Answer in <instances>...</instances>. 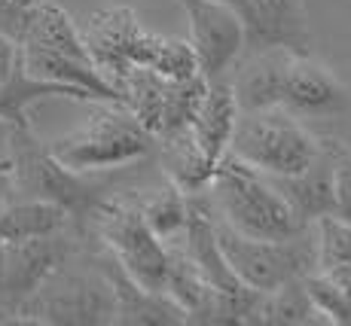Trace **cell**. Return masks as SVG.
Masks as SVG:
<instances>
[{
  "label": "cell",
  "mask_w": 351,
  "mask_h": 326,
  "mask_svg": "<svg viewBox=\"0 0 351 326\" xmlns=\"http://www.w3.org/2000/svg\"><path fill=\"white\" fill-rule=\"evenodd\" d=\"M205 199L217 220L251 238H293L312 229L296 220V214L275 192L266 174L235 159L232 153H223L214 165Z\"/></svg>",
  "instance_id": "1"
},
{
  "label": "cell",
  "mask_w": 351,
  "mask_h": 326,
  "mask_svg": "<svg viewBox=\"0 0 351 326\" xmlns=\"http://www.w3.org/2000/svg\"><path fill=\"white\" fill-rule=\"evenodd\" d=\"M107 183L92 180L83 171L64 168L56 155L40 144L31 125L16 131L12 147V171H10V199H43L64 208L71 216V226L80 238L86 235L95 210L107 199Z\"/></svg>",
  "instance_id": "2"
},
{
  "label": "cell",
  "mask_w": 351,
  "mask_h": 326,
  "mask_svg": "<svg viewBox=\"0 0 351 326\" xmlns=\"http://www.w3.org/2000/svg\"><path fill=\"white\" fill-rule=\"evenodd\" d=\"M156 134H150L134 113L119 101H101L83 128L46 144L52 155L71 171L95 174L132 165L153 149Z\"/></svg>",
  "instance_id": "3"
},
{
  "label": "cell",
  "mask_w": 351,
  "mask_h": 326,
  "mask_svg": "<svg viewBox=\"0 0 351 326\" xmlns=\"http://www.w3.org/2000/svg\"><path fill=\"white\" fill-rule=\"evenodd\" d=\"M226 153L272 177L300 174L321 155V140L281 107L239 110Z\"/></svg>",
  "instance_id": "4"
},
{
  "label": "cell",
  "mask_w": 351,
  "mask_h": 326,
  "mask_svg": "<svg viewBox=\"0 0 351 326\" xmlns=\"http://www.w3.org/2000/svg\"><path fill=\"white\" fill-rule=\"evenodd\" d=\"M214 220V235L223 250L226 266L241 284L269 293L278 290L290 281H300L302 275L315 268V250H318V238L300 232L293 238H251L235 232L223 220L211 214Z\"/></svg>",
  "instance_id": "5"
},
{
  "label": "cell",
  "mask_w": 351,
  "mask_h": 326,
  "mask_svg": "<svg viewBox=\"0 0 351 326\" xmlns=\"http://www.w3.org/2000/svg\"><path fill=\"white\" fill-rule=\"evenodd\" d=\"M64 266H58L40 284L37 293L19 308L12 323H113L117 299H113V290L104 281V275L98 268L92 275L89 271H67Z\"/></svg>",
  "instance_id": "6"
},
{
  "label": "cell",
  "mask_w": 351,
  "mask_h": 326,
  "mask_svg": "<svg viewBox=\"0 0 351 326\" xmlns=\"http://www.w3.org/2000/svg\"><path fill=\"white\" fill-rule=\"evenodd\" d=\"M89 226H95L101 247L113 253V260L125 268V275L134 284L153 293H165L168 275V247L153 235V229L144 223L138 208L128 201H110L95 210Z\"/></svg>",
  "instance_id": "7"
},
{
  "label": "cell",
  "mask_w": 351,
  "mask_h": 326,
  "mask_svg": "<svg viewBox=\"0 0 351 326\" xmlns=\"http://www.w3.org/2000/svg\"><path fill=\"white\" fill-rule=\"evenodd\" d=\"M80 235H43L28 241H0V323H12L37 287L77 253Z\"/></svg>",
  "instance_id": "8"
},
{
  "label": "cell",
  "mask_w": 351,
  "mask_h": 326,
  "mask_svg": "<svg viewBox=\"0 0 351 326\" xmlns=\"http://www.w3.org/2000/svg\"><path fill=\"white\" fill-rule=\"evenodd\" d=\"M80 37H83V46L89 52L95 71L107 79V86L113 92L119 89L123 77L134 64H150L153 49L159 43V34L141 28L138 16L128 6L92 12L86 18V25L80 28Z\"/></svg>",
  "instance_id": "9"
},
{
  "label": "cell",
  "mask_w": 351,
  "mask_h": 326,
  "mask_svg": "<svg viewBox=\"0 0 351 326\" xmlns=\"http://www.w3.org/2000/svg\"><path fill=\"white\" fill-rule=\"evenodd\" d=\"M275 107L293 113L296 119H336L351 110V95L308 52L287 49L278 77Z\"/></svg>",
  "instance_id": "10"
},
{
  "label": "cell",
  "mask_w": 351,
  "mask_h": 326,
  "mask_svg": "<svg viewBox=\"0 0 351 326\" xmlns=\"http://www.w3.org/2000/svg\"><path fill=\"white\" fill-rule=\"evenodd\" d=\"M223 3L239 16L241 31H245L241 55L266 49H312L306 0H223Z\"/></svg>",
  "instance_id": "11"
},
{
  "label": "cell",
  "mask_w": 351,
  "mask_h": 326,
  "mask_svg": "<svg viewBox=\"0 0 351 326\" xmlns=\"http://www.w3.org/2000/svg\"><path fill=\"white\" fill-rule=\"evenodd\" d=\"M190 25V40L199 73L211 83L220 79L245 52L241 22L223 0H180Z\"/></svg>",
  "instance_id": "12"
},
{
  "label": "cell",
  "mask_w": 351,
  "mask_h": 326,
  "mask_svg": "<svg viewBox=\"0 0 351 326\" xmlns=\"http://www.w3.org/2000/svg\"><path fill=\"white\" fill-rule=\"evenodd\" d=\"M95 268L104 275V281L110 284L113 299H117V317L113 323L119 326H174L186 323V311L180 308L168 293H153L144 290L141 284H134L125 275V268L113 260V253L107 247H101L92 256Z\"/></svg>",
  "instance_id": "13"
},
{
  "label": "cell",
  "mask_w": 351,
  "mask_h": 326,
  "mask_svg": "<svg viewBox=\"0 0 351 326\" xmlns=\"http://www.w3.org/2000/svg\"><path fill=\"white\" fill-rule=\"evenodd\" d=\"M333 153H330V140H321V155L300 174H285V177H272L266 174L275 192L287 201V208L296 214V220L315 226L321 216L333 214Z\"/></svg>",
  "instance_id": "14"
},
{
  "label": "cell",
  "mask_w": 351,
  "mask_h": 326,
  "mask_svg": "<svg viewBox=\"0 0 351 326\" xmlns=\"http://www.w3.org/2000/svg\"><path fill=\"white\" fill-rule=\"evenodd\" d=\"M235 116H239V104H235L232 86L223 83V79H211L190 125L195 144L202 147V153L211 162H220V155L226 153Z\"/></svg>",
  "instance_id": "15"
},
{
  "label": "cell",
  "mask_w": 351,
  "mask_h": 326,
  "mask_svg": "<svg viewBox=\"0 0 351 326\" xmlns=\"http://www.w3.org/2000/svg\"><path fill=\"white\" fill-rule=\"evenodd\" d=\"M162 140V168H165V180H171L180 192H205L208 180L214 174V165L202 147L195 144L190 128H180L174 134H165Z\"/></svg>",
  "instance_id": "16"
},
{
  "label": "cell",
  "mask_w": 351,
  "mask_h": 326,
  "mask_svg": "<svg viewBox=\"0 0 351 326\" xmlns=\"http://www.w3.org/2000/svg\"><path fill=\"white\" fill-rule=\"evenodd\" d=\"M64 229H71L67 210L43 199H16L0 210V241H28Z\"/></svg>",
  "instance_id": "17"
},
{
  "label": "cell",
  "mask_w": 351,
  "mask_h": 326,
  "mask_svg": "<svg viewBox=\"0 0 351 326\" xmlns=\"http://www.w3.org/2000/svg\"><path fill=\"white\" fill-rule=\"evenodd\" d=\"M318 250H315V268L321 277H327L333 287L351 299V223L327 214L318 223Z\"/></svg>",
  "instance_id": "18"
},
{
  "label": "cell",
  "mask_w": 351,
  "mask_h": 326,
  "mask_svg": "<svg viewBox=\"0 0 351 326\" xmlns=\"http://www.w3.org/2000/svg\"><path fill=\"white\" fill-rule=\"evenodd\" d=\"M306 326V323H327L321 317V311L312 305L306 287L300 281H290L278 290H269L263 293L260 305H256L251 326Z\"/></svg>",
  "instance_id": "19"
},
{
  "label": "cell",
  "mask_w": 351,
  "mask_h": 326,
  "mask_svg": "<svg viewBox=\"0 0 351 326\" xmlns=\"http://www.w3.org/2000/svg\"><path fill=\"white\" fill-rule=\"evenodd\" d=\"M138 214L144 223L153 229L165 247L184 241V226H186V192H180L171 180H165L159 189L147 192L144 199L134 201Z\"/></svg>",
  "instance_id": "20"
},
{
  "label": "cell",
  "mask_w": 351,
  "mask_h": 326,
  "mask_svg": "<svg viewBox=\"0 0 351 326\" xmlns=\"http://www.w3.org/2000/svg\"><path fill=\"white\" fill-rule=\"evenodd\" d=\"M119 101L134 113V119L150 134H159L162 119V95H165V77L144 64H134L119 83Z\"/></svg>",
  "instance_id": "21"
},
{
  "label": "cell",
  "mask_w": 351,
  "mask_h": 326,
  "mask_svg": "<svg viewBox=\"0 0 351 326\" xmlns=\"http://www.w3.org/2000/svg\"><path fill=\"white\" fill-rule=\"evenodd\" d=\"M205 92H208V79L202 77V73H193V77H186V79H165L162 119H159L156 138L174 134V131H180V128H190Z\"/></svg>",
  "instance_id": "22"
},
{
  "label": "cell",
  "mask_w": 351,
  "mask_h": 326,
  "mask_svg": "<svg viewBox=\"0 0 351 326\" xmlns=\"http://www.w3.org/2000/svg\"><path fill=\"white\" fill-rule=\"evenodd\" d=\"M147 67L156 71L159 77H165V79H186V77H193V73H199V61H195L193 46L178 37H159Z\"/></svg>",
  "instance_id": "23"
},
{
  "label": "cell",
  "mask_w": 351,
  "mask_h": 326,
  "mask_svg": "<svg viewBox=\"0 0 351 326\" xmlns=\"http://www.w3.org/2000/svg\"><path fill=\"white\" fill-rule=\"evenodd\" d=\"M302 287H306L312 305L321 311V317L327 323H342V326H351V299L342 293L339 287L321 277L318 271H308L302 275Z\"/></svg>",
  "instance_id": "24"
},
{
  "label": "cell",
  "mask_w": 351,
  "mask_h": 326,
  "mask_svg": "<svg viewBox=\"0 0 351 326\" xmlns=\"http://www.w3.org/2000/svg\"><path fill=\"white\" fill-rule=\"evenodd\" d=\"M330 153H333V171H330V183H333V216L351 223V153L342 149L336 140H330Z\"/></svg>",
  "instance_id": "25"
},
{
  "label": "cell",
  "mask_w": 351,
  "mask_h": 326,
  "mask_svg": "<svg viewBox=\"0 0 351 326\" xmlns=\"http://www.w3.org/2000/svg\"><path fill=\"white\" fill-rule=\"evenodd\" d=\"M34 3H40V0H0V34L16 40L25 12H28Z\"/></svg>",
  "instance_id": "26"
},
{
  "label": "cell",
  "mask_w": 351,
  "mask_h": 326,
  "mask_svg": "<svg viewBox=\"0 0 351 326\" xmlns=\"http://www.w3.org/2000/svg\"><path fill=\"white\" fill-rule=\"evenodd\" d=\"M31 125V122H28ZM19 122L3 119L0 116V174H10L12 171V147H16V131H19Z\"/></svg>",
  "instance_id": "27"
},
{
  "label": "cell",
  "mask_w": 351,
  "mask_h": 326,
  "mask_svg": "<svg viewBox=\"0 0 351 326\" xmlns=\"http://www.w3.org/2000/svg\"><path fill=\"white\" fill-rule=\"evenodd\" d=\"M10 201V174H0V210Z\"/></svg>",
  "instance_id": "28"
}]
</instances>
